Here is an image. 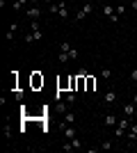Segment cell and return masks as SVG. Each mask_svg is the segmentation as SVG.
I'll list each match as a JSON object with an SVG mask.
<instances>
[{"label":"cell","instance_id":"14","mask_svg":"<svg viewBox=\"0 0 137 153\" xmlns=\"http://www.w3.org/2000/svg\"><path fill=\"white\" fill-rule=\"evenodd\" d=\"M73 121H76V114H73V112H64V123L66 126H71Z\"/></svg>","mask_w":137,"mask_h":153},{"label":"cell","instance_id":"7","mask_svg":"<svg viewBox=\"0 0 137 153\" xmlns=\"http://www.w3.org/2000/svg\"><path fill=\"white\" fill-rule=\"evenodd\" d=\"M57 14H59V19H69V9H66V2H64V0H59Z\"/></svg>","mask_w":137,"mask_h":153},{"label":"cell","instance_id":"21","mask_svg":"<svg viewBox=\"0 0 137 153\" xmlns=\"http://www.w3.org/2000/svg\"><path fill=\"white\" fill-rule=\"evenodd\" d=\"M69 62V55H66V53H59V64H66Z\"/></svg>","mask_w":137,"mask_h":153},{"label":"cell","instance_id":"22","mask_svg":"<svg viewBox=\"0 0 137 153\" xmlns=\"http://www.w3.org/2000/svg\"><path fill=\"white\" fill-rule=\"evenodd\" d=\"M5 137H7V140H12V126H5Z\"/></svg>","mask_w":137,"mask_h":153},{"label":"cell","instance_id":"1","mask_svg":"<svg viewBox=\"0 0 137 153\" xmlns=\"http://www.w3.org/2000/svg\"><path fill=\"white\" fill-rule=\"evenodd\" d=\"M130 123H133V119H128V117H121V119L117 121V128H114V135H117V137L126 135V133H128V128H130Z\"/></svg>","mask_w":137,"mask_h":153},{"label":"cell","instance_id":"9","mask_svg":"<svg viewBox=\"0 0 137 153\" xmlns=\"http://www.w3.org/2000/svg\"><path fill=\"white\" fill-rule=\"evenodd\" d=\"M117 121H119V119H117V117H114V114H105V119H103V123H105V126H107V128L117 126Z\"/></svg>","mask_w":137,"mask_h":153},{"label":"cell","instance_id":"5","mask_svg":"<svg viewBox=\"0 0 137 153\" xmlns=\"http://www.w3.org/2000/svg\"><path fill=\"white\" fill-rule=\"evenodd\" d=\"M91 9H94V2H89V0H87L85 5H82V9L78 12V16H76V19H78V21H82V19L87 16V14H91Z\"/></svg>","mask_w":137,"mask_h":153},{"label":"cell","instance_id":"2","mask_svg":"<svg viewBox=\"0 0 137 153\" xmlns=\"http://www.w3.org/2000/svg\"><path fill=\"white\" fill-rule=\"evenodd\" d=\"M41 37H44V32L41 30H30V34H25V44H34V41H41Z\"/></svg>","mask_w":137,"mask_h":153},{"label":"cell","instance_id":"27","mask_svg":"<svg viewBox=\"0 0 137 153\" xmlns=\"http://www.w3.org/2000/svg\"><path fill=\"white\" fill-rule=\"evenodd\" d=\"M133 103H135V105H137V94H135V96H133Z\"/></svg>","mask_w":137,"mask_h":153},{"label":"cell","instance_id":"25","mask_svg":"<svg viewBox=\"0 0 137 153\" xmlns=\"http://www.w3.org/2000/svg\"><path fill=\"white\" fill-rule=\"evenodd\" d=\"M130 80H133V82H137V69H133V73H130Z\"/></svg>","mask_w":137,"mask_h":153},{"label":"cell","instance_id":"10","mask_svg":"<svg viewBox=\"0 0 137 153\" xmlns=\"http://www.w3.org/2000/svg\"><path fill=\"white\" fill-rule=\"evenodd\" d=\"M25 5H30V0H14V5H12V9L14 12H21Z\"/></svg>","mask_w":137,"mask_h":153},{"label":"cell","instance_id":"24","mask_svg":"<svg viewBox=\"0 0 137 153\" xmlns=\"http://www.w3.org/2000/svg\"><path fill=\"white\" fill-rule=\"evenodd\" d=\"M73 101H76V94H69V96H66V103H69V105H71Z\"/></svg>","mask_w":137,"mask_h":153},{"label":"cell","instance_id":"8","mask_svg":"<svg viewBox=\"0 0 137 153\" xmlns=\"http://www.w3.org/2000/svg\"><path fill=\"white\" fill-rule=\"evenodd\" d=\"M103 101H105V105H112V103H117V94L114 91H105V96H103Z\"/></svg>","mask_w":137,"mask_h":153},{"label":"cell","instance_id":"15","mask_svg":"<svg viewBox=\"0 0 137 153\" xmlns=\"http://www.w3.org/2000/svg\"><path fill=\"white\" fill-rule=\"evenodd\" d=\"M71 48H73V46L69 44V41H62V44H59V53H69Z\"/></svg>","mask_w":137,"mask_h":153},{"label":"cell","instance_id":"6","mask_svg":"<svg viewBox=\"0 0 137 153\" xmlns=\"http://www.w3.org/2000/svg\"><path fill=\"white\" fill-rule=\"evenodd\" d=\"M135 103H126L124 105V117H128V119H133V117H135Z\"/></svg>","mask_w":137,"mask_h":153},{"label":"cell","instance_id":"16","mask_svg":"<svg viewBox=\"0 0 137 153\" xmlns=\"http://www.w3.org/2000/svg\"><path fill=\"white\" fill-rule=\"evenodd\" d=\"M112 146H114V144H112V140H105V142H103V144H101L98 149H101V151H110Z\"/></svg>","mask_w":137,"mask_h":153},{"label":"cell","instance_id":"28","mask_svg":"<svg viewBox=\"0 0 137 153\" xmlns=\"http://www.w3.org/2000/svg\"><path fill=\"white\" fill-rule=\"evenodd\" d=\"M89 2H94V0H89Z\"/></svg>","mask_w":137,"mask_h":153},{"label":"cell","instance_id":"11","mask_svg":"<svg viewBox=\"0 0 137 153\" xmlns=\"http://www.w3.org/2000/svg\"><path fill=\"white\" fill-rule=\"evenodd\" d=\"M128 137H130V142L137 144V123H130V128H128Z\"/></svg>","mask_w":137,"mask_h":153},{"label":"cell","instance_id":"13","mask_svg":"<svg viewBox=\"0 0 137 153\" xmlns=\"http://www.w3.org/2000/svg\"><path fill=\"white\" fill-rule=\"evenodd\" d=\"M16 30H19V23H12V25H9V32H7V34H5V39H7V41H12V39H14V34H16Z\"/></svg>","mask_w":137,"mask_h":153},{"label":"cell","instance_id":"20","mask_svg":"<svg viewBox=\"0 0 137 153\" xmlns=\"http://www.w3.org/2000/svg\"><path fill=\"white\" fill-rule=\"evenodd\" d=\"M101 76H103L105 80H110V78H112V71L110 69H103V71H101Z\"/></svg>","mask_w":137,"mask_h":153},{"label":"cell","instance_id":"17","mask_svg":"<svg viewBox=\"0 0 137 153\" xmlns=\"http://www.w3.org/2000/svg\"><path fill=\"white\" fill-rule=\"evenodd\" d=\"M62 151H64V153H69V151H76V149H73V144H71V140L66 142V144H62Z\"/></svg>","mask_w":137,"mask_h":153},{"label":"cell","instance_id":"3","mask_svg":"<svg viewBox=\"0 0 137 153\" xmlns=\"http://www.w3.org/2000/svg\"><path fill=\"white\" fill-rule=\"evenodd\" d=\"M103 14L112 21V23H119V14L114 12V7H112V5H103Z\"/></svg>","mask_w":137,"mask_h":153},{"label":"cell","instance_id":"12","mask_svg":"<svg viewBox=\"0 0 137 153\" xmlns=\"http://www.w3.org/2000/svg\"><path fill=\"white\" fill-rule=\"evenodd\" d=\"M62 128H64V135H66V140H73V137H78V135H76V128L66 126V123H64Z\"/></svg>","mask_w":137,"mask_h":153},{"label":"cell","instance_id":"23","mask_svg":"<svg viewBox=\"0 0 137 153\" xmlns=\"http://www.w3.org/2000/svg\"><path fill=\"white\" fill-rule=\"evenodd\" d=\"M124 12H126V5H117V14H119V16H121Z\"/></svg>","mask_w":137,"mask_h":153},{"label":"cell","instance_id":"18","mask_svg":"<svg viewBox=\"0 0 137 153\" xmlns=\"http://www.w3.org/2000/svg\"><path fill=\"white\" fill-rule=\"evenodd\" d=\"M66 55H69V59H78V48H71Z\"/></svg>","mask_w":137,"mask_h":153},{"label":"cell","instance_id":"19","mask_svg":"<svg viewBox=\"0 0 137 153\" xmlns=\"http://www.w3.org/2000/svg\"><path fill=\"white\" fill-rule=\"evenodd\" d=\"M71 144H73V149H76V151H78V149H82V142H80L78 137H73V140H71Z\"/></svg>","mask_w":137,"mask_h":153},{"label":"cell","instance_id":"4","mask_svg":"<svg viewBox=\"0 0 137 153\" xmlns=\"http://www.w3.org/2000/svg\"><path fill=\"white\" fill-rule=\"evenodd\" d=\"M25 16H27V19H32V21H37V19L41 16V7H39V5L27 7V9H25Z\"/></svg>","mask_w":137,"mask_h":153},{"label":"cell","instance_id":"26","mask_svg":"<svg viewBox=\"0 0 137 153\" xmlns=\"http://www.w3.org/2000/svg\"><path fill=\"white\" fill-rule=\"evenodd\" d=\"M133 9H137V0H133Z\"/></svg>","mask_w":137,"mask_h":153}]
</instances>
